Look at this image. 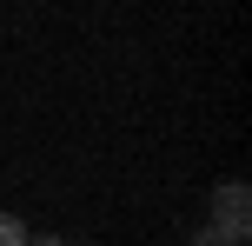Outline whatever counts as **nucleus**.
<instances>
[{
    "label": "nucleus",
    "instance_id": "f257e3e1",
    "mask_svg": "<svg viewBox=\"0 0 252 246\" xmlns=\"http://www.w3.org/2000/svg\"><path fill=\"white\" fill-rule=\"evenodd\" d=\"M206 226H219V233H232V240H246V186L239 180H226L213 193V220Z\"/></svg>",
    "mask_w": 252,
    "mask_h": 246
},
{
    "label": "nucleus",
    "instance_id": "f03ea898",
    "mask_svg": "<svg viewBox=\"0 0 252 246\" xmlns=\"http://www.w3.org/2000/svg\"><path fill=\"white\" fill-rule=\"evenodd\" d=\"M0 246H27V220L20 213H0Z\"/></svg>",
    "mask_w": 252,
    "mask_h": 246
},
{
    "label": "nucleus",
    "instance_id": "7ed1b4c3",
    "mask_svg": "<svg viewBox=\"0 0 252 246\" xmlns=\"http://www.w3.org/2000/svg\"><path fill=\"white\" fill-rule=\"evenodd\" d=\"M192 246H246V240H232V233H219V226H206V233H192Z\"/></svg>",
    "mask_w": 252,
    "mask_h": 246
},
{
    "label": "nucleus",
    "instance_id": "20e7f679",
    "mask_svg": "<svg viewBox=\"0 0 252 246\" xmlns=\"http://www.w3.org/2000/svg\"><path fill=\"white\" fill-rule=\"evenodd\" d=\"M60 246H87V240H66V233H60Z\"/></svg>",
    "mask_w": 252,
    "mask_h": 246
}]
</instances>
